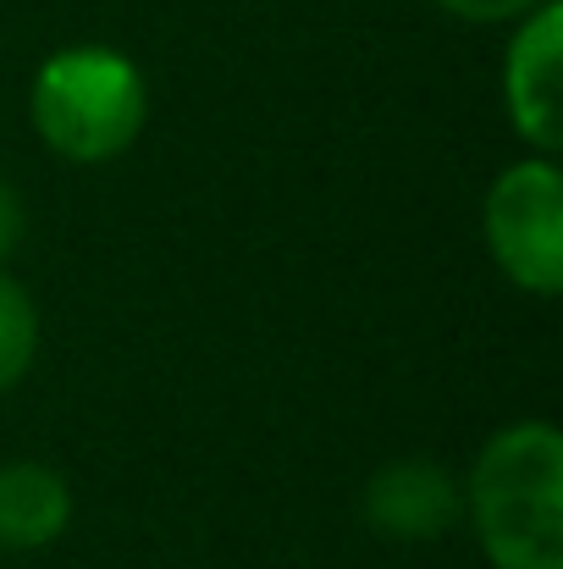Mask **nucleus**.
<instances>
[{
  "label": "nucleus",
  "mask_w": 563,
  "mask_h": 569,
  "mask_svg": "<svg viewBox=\"0 0 563 569\" xmlns=\"http://www.w3.org/2000/svg\"><path fill=\"white\" fill-rule=\"evenodd\" d=\"M464 520L492 569H563V437L553 420L497 426L470 476Z\"/></svg>",
  "instance_id": "nucleus-1"
},
{
  "label": "nucleus",
  "mask_w": 563,
  "mask_h": 569,
  "mask_svg": "<svg viewBox=\"0 0 563 569\" xmlns=\"http://www.w3.org/2000/svg\"><path fill=\"white\" fill-rule=\"evenodd\" d=\"M28 122L50 156L72 167H105L139 144L150 122V83L117 44H67L39 61Z\"/></svg>",
  "instance_id": "nucleus-2"
},
{
  "label": "nucleus",
  "mask_w": 563,
  "mask_h": 569,
  "mask_svg": "<svg viewBox=\"0 0 563 569\" xmlns=\"http://www.w3.org/2000/svg\"><path fill=\"white\" fill-rule=\"evenodd\" d=\"M481 232L497 271L531 293L553 299L563 288V172L553 156H525L503 167L481 204Z\"/></svg>",
  "instance_id": "nucleus-3"
},
{
  "label": "nucleus",
  "mask_w": 563,
  "mask_h": 569,
  "mask_svg": "<svg viewBox=\"0 0 563 569\" xmlns=\"http://www.w3.org/2000/svg\"><path fill=\"white\" fill-rule=\"evenodd\" d=\"M559 61H563V6L542 0L514 22V39L503 50V111L509 128L536 150L559 156Z\"/></svg>",
  "instance_id": "nucleus-4"
},
{
  "label": "nucleus",
  "mask_w": 563,
  "mask_h": 569,
  "mask_svg": "<svg viewBox=\"0 0 563 569\" xmlns=\"http://www.w3.org/2000/svg\"><path fill=\"white\" fill-rule=\"evenodd\" d=\"M365 520L375 537L392 542H431L464 520V481L425 453L386 459L365 481Z\"/></svg>",
  "instance_id": "nucleus-5"
},
{
  "label": "nucleus",
  "mask_w": 563,
  "mask_h": 569,
  "mask_svg": "<svg viewBox=\"0 0 563 569\" xmlns=\"http://www.w3.org/2000/svg\"><path fill=\"white\" fill-rule=\"evenodd\" d=\"M72 526V487L44 459H6L0 465V548L39 553L61 542Z\"/></svg>",
  "instance_id": "nucleus-6"
},
{
  "label": "nucleus",
  "mask_w": 563,
  "mask_h": 569,
  "mask_svg": "<svg viewBox=\"0 0 563 569\" xmlns=\"http://www.w3.org/2000/svg\"><path fill=\"white\" fill-rule=\"evenodd\" d=\"M39 360V305L33 293L0 266V392L33 371Z\"/></svg>",
  "instance_id": "nucleus-7"
},
{
  "label": "nucleus",
  "mask_w": 563,
  "mask_h": 569,
  "mask_svg": "<svg viewBox=\"0 0 563 569\" xmlns=\"http://www.w3.org/2000/svg\"><path fill=\"white\" fill-rule=\"evenodd\" d=\"M448 17H459V22H481V28H492V22H520L525 11H536L542 0H436Z\"/></svg>",
  "instance_id": "nucleus-8"
},
{
  "label": "nucleus",
  "mask_w": 563,
  "mask_h": 569,
  "mask_svg": "<svg viewBox=\"0 0 563 569\" xmlns=\"http://www.w3.org/2000/svg\"><path fill=\"white\" fill-rule=\"evenodd\" d=\"M22 232H28V204H22V193L0 178V266H6V254L22 243Z\"/></svg>",
  "instance_id": "nucleus-9"
}]
</instances>
